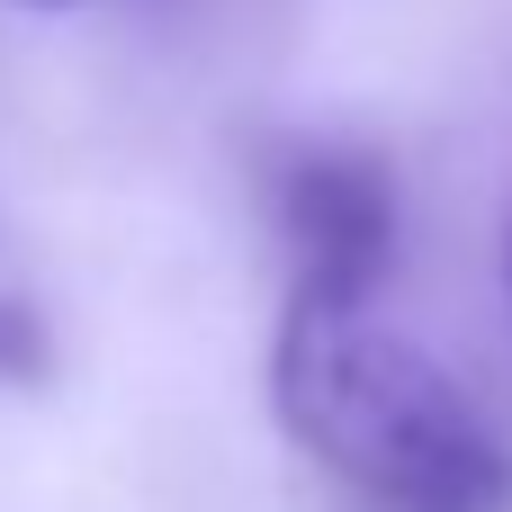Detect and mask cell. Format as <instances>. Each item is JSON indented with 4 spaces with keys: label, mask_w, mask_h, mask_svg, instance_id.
<instances>
[{
    "label": "cell",
    "mask_w": 512,
    "mask_h": 512,
    "mask_svg": "<svg viewBox=\"0 0 512 512\" xmlns=\"http://www.w3.org/2000/svg\"><path fill=\"white\" fill-rule=\"evenodd\" d=\"M270 414L369 512H512V450L495 423L378 306L279 297Z\"/></svg>",
    "instance_id": "1"
},
{
    "label": "cell",
    "mask_w": 512,
    "mask_h": 512,
    "mask_svg": "<svg viewBox=\"0 0 512 512\" xmlns=\"http://www.w3.org/2000/svg\"><path fill=\"white\" fill-rule=\"evenodd\" d=\"M279 243H288V297L315 306H378V279L396 261V180L360 144H306L279 162Z\"/></svg>",
    "instance_id": "2"
},
{
    "label": "cell",
    "mask_w": 512,
    "mask_h": 512,
    "mask_svg": "<svg viewBox=\"0 0 512 512\" xmlns=\"http://www.w3.org/2000/svg\"><path fill=\"white\" fill-rule=\"evenodd\" d=\"M45 360H54V342H45V324H36V306L0 288V378H18V387H36V378H45Z\"/></svg>",
    "instance_id": "3"
},
{
    "label": "cell",
    "mask_w": 512,
    "mask_h": 512,
    "mask_svg": "<svg viewBox=\"0 0 512 512\" xmlns=\"http://www.w3.org/2000/svg\"><path fill=\"white\" fill-rule=\"evenodd\" d=\"M18 9H90V0H18Z\"/></svg>",
    "instance_id": "4"
},
{
    "label": "cell",
    "mask_w": 512,
    "mask_h": 512,
    "mask_svg": "<svg viewBox=\"0 0 512 512\" xmlns=\"http://www.w3.org/2000/svg\"><path fill=\"white\" fill-rule=\"evenodd\" d=\"M504 270H512V252H504Z\"/></svg>",
    "instance_id": "5"
}]
</instances>
